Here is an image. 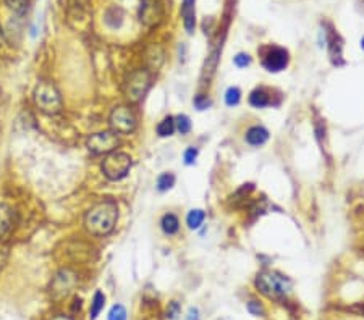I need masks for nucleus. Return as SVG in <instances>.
Returning <instances> with one entry per match:
<instances>
[{"mask_svg":"<svg viewBox=\"0 0 364 320\" xmlns=\"http://www.w3.org/2000/svg\"><path fill=\"white\" fill-rule=\"evenodd\" d=\"M118 220V206L113 201H102L87 210L84 217V227L94 236L108 235Z\"/></svg>","mask_w":364,"mask_h":320,"instance_id":"obj_1","label":"nucleus"},{"mask_svg":"<svg viewBox=\"0 0 364 320\" xmlns=\"http://www.w3.org/2000/svg\"><path fill=\"white\" fill-rule=\"evenodd\" d=\"M34 102L38 108L46 115H57L62 110V97L57 87L50 81L38 83L34 89Z\"/></svg>","mask_w":364,"mask_h":320,"instance_id":"obj_2","label":"nucleus"},{"mask_svg":"<svg viewBox=\"0 0 364 320\" xmlns=\"http://www.w3.org/2000/svg\"><path fill=\"white\" fill-rule=\"evenodd\" d=\"M256 286H258V289L261 291V293L266 294L267 297L279 299V297L290 293L291 281L287 278V276H283L282 273L269 270V272H262V273L258 275Z\"/></svg>","mask_w":364,"mask_h":320,"instance_id":"obj_3","label":"nucleus"},{"mask_svg":"<svg viewBox=\"0 0 364 320\" xmlns=\"http://www.w3.org/2000/svg\"><path fill=\"white\" fill-rule=\"evenodd\" d=\"M131 169V157L125 152H112L102 162V172L112 181L125 178Z\"/></svg>","mask_w":364,"mask_h":320,"instance_id":"obj_4","label":"nucleus"},{"mask_svg":"<svg viewBox=\"0 0 364 320\" xmlns=\"http://www.w3.org/2000/svg\"><path fill=\"white\" fill-rule=\"evenodd\" d=\"M110 128L113 133L130 134L136 128V116L128 107L120 105L115 107L110 113Z\"/></svg>","mask_w":364,"mask_h":320,"instance_id":"obj_5","label":"nucleus"},{"mask_svg":"<svg viewBox=\"0 0 364 320\" xmlns=\"http://www.w3.org/2000/svg\"><path fill=\"white\" fill-rule=\"evenodd\" d=\"M120 144V139L113 131H102V133L92 134L87 139V149L92 154H110Z\"/></svg>","mask_w":364,"mask_h":320,"instance_id":"obj_6","label":"nucleus"},{"mask_svg":"<svg viewBox=\"0 0 364 320\" xmlns=\"http://www.w3.org/2000/svg\"><path fill=\"white\" fill-rule=\"evenodd\" d=\"M262 65H264L267 71L272 73L285 70V67L288 65V52L285 49L277 46L267 47L264 50V57H262Z\"/></svg>","mask_w":364,"mask_h":320,"instance_id":"obj_7","label":"nucleus"},{"mask_svg":"<svg viewBox=\"0 0 364 320\" xmlns=\"http://www.w3.org/2000/svg\"><path fill=\"white\" fill-rule=\"evenodd\" d=\"M149 87V76L146 71H136L131 75L130 81H128V89L127 94L131 100H140L146 91Z\"/></svg>","mask_w":364,"mask_h":320,"instance_id":"obj_8","label":"nucleus"},{"mask_svg":"<svg viewBox=\"0 0 364 320\" xmlns=\"http://www.w3.org/2000/svg\"><path fill=\"white\" fill-rule=\"evenodd\" d=\"M75 285V278H73V273H70L68 270H62L55 276L54 286H52V294L55 299H60V297L67 296L70 293L71 286Z\"/></svg>","mask_w":364,"mask_h":320,"instance_id":"obj_9","label":"nucleus"},{"mask_svg":"<svg viewBox=\"0 0 364 320\" xmlns=\"http://www.w3.org/2000/svg\"><path fill=\"white\" fill-rule=\"evenodd\" d=\"M181 15H183L186 31H188L189 34H191V33L194 31V25H196L194 0H183V5H181Z\"/></svg>","mask_w":364,"mask_h":320,"instance_id":"obj_10","label":"nucleus"},{"mask_svg":"<svg viewBox=\"0 0 364 320\" xmlns=\"http://www.w3.org/2000/svg\"><path fill=\"white\" fill-rule=\"evenodd\" d=\"M267 139H269V131L264 126H253L246 133V141L251 145H262Z\"/></svg>","mask_w":364,"mask_h":320,"instance_id":"obj_11","label":"nucleus"},{"mask_svg":"<svg viewBox=\"0 0 364 320\" xmlns=\"http://www.w3.org/2000/svg\"><path fill=\"white\" fill-rule=\"evenodd\" d=\"M13 223V210L7 204H0V238L5 236V233L12 228Z\"/></svg>","mask_w":364,"mask_h":320,"instance_id":"obj_12","label":"nucleus"},{"mask_svg":"<svg viewBox=\"0 0 364 320\" xmlns=\"http://www.w3.org/2000/svg\"><path fill=\"white\" fill-rule=\"evenodd\" d=\"M250 104L256 108H264L267 105H271V96H269V92L266 89H256L251 92L250 96Z\"/></svg>","mask_w":364,"mask_h":320,"instance_id":"obj_13","label":"nucleus"},{"mask_svg":"<svg viewBox=\"0 0 364 320\" xmlns=\"http://www.w3.org/2000/svg\"><path fill=\"white\" fill-rule=\"evenodd\" d=\"M160 225H162V230H164L165 235H175V233H177L178 228H180L178 218H177V215H173V214H165L162 217V222H160Z\"/></svg>","mask_w":364,"mask_h":320,"instance_id":"obj_14","label":"nucleus"},{"mask_svg":"<svg viewBox=\"0 0 364 320\" xmlns=\"http://www.w3.org/2000/svg\"><path fill=\"white\" fill-rule=\"evenodd\" d=\"M204 218H206V214H204V210L201 209H193V210H189V214L186 217V225H188V228H191V230H198L202 222H204Z\"/></svg>","mask_w":364,"mask_h":320,"instance_id":"obj_15","label":"nucleus"},{"mask_svg":"<svg viewBox=\"0 0 364 320\" xmlns=\"http://www.w3.org/2000/svg\"><path fill=\"white\" fill-rule=\"evenodd\" d=\"M104 304H105V296L104 293H100V291H96V294L92 297V302H91V310H89V318L91 320H96L100 314V310L104 309Z\"/></svg>","mask_w":364,"mask_h":320,"instance_id":"obj_16","label":"nucleus"},{"mask_svg":"<svg viewBox=\"0 0 364 320\" xmlns=\"http://www.w3.org/2000/svg\"><path fill=\"white\" fill-rule=\"evenodd\" d=\"M175 129H177L175 128V118L173 116H165L157 125V134L160 137H167V136H172Z\"/></svg>","mask_w":364,"mask_h":320,"instance_id":"obj_17","label":"nucleus"},{"mask_svg":"<svg viewBox=\"0 0 364 320\" xmlns=\"http://www.w3.org/2000/svg\"><path fill=\"white\" fill-rule=\"evenodd\" d=\"M175 185V177L172 173H162V175H159V178H157V189L159 191H169V189H172Z\"/></svg>","mask_w":364,"mask_h":320,"instance_id":"obj_18","label":"nucleus"},{"mask_svg":"<svg viewBox=\"0 0 364 320\" xmlns=\"http://www.w3.org/2000/svg\"><path fill=\"white\" fill-rule=\"evenodd\" d=\"M5 4L17 15H25L28 12V0H5Z\"/></svg>","mask_w":364,"mask_h":320,"instance_id":"obj_19","label":"nucleus"},{"mask_svg":"<svg viewBox=\"0 0 364 320\" xmlns=\"http://www.w3.org/2000/svg\"><path fill=\"white\" fill-rule=\"evenodd\" d=\"M175 128H177L181 134H188L191 131V120L186 115H178L175 118Z\"/></svg>","mask_w":364,"mask_h":320,"instance_id":"obj_20","label":"nucleus"},{"mask_svg":"<svg viewBox=\"0 0 364 320\" xmlns=\"http://www.w3.org/2000/svg\"><path fill=\"white\" fill-rule=\"evenodd\" d=\"M239 99H241V91L238 89V87H230V89L227 91V94H225V104H227L228 107H233V105H236Z\"/></svg>","mask_w":364,"mask_h":320,"instance_id":"obj_21","label":"nucleus"},{"mask_svg":"<svg viewBox=\"0 0 364 320\" xmlns=\"http://www.w3.org/2000/svg\"><path fill=\"white\" fill-rule=\"evenodd\" d=\"M108 320H127V309L122 304H115L108 312Z\"/></svg>","mask_w":364,"mask_h":320,"instance_id":"obj_22","label":"nucleus"},{"mask_svg":"<svg viewBox=\"0 0 364 320\" xmlns=\"http://www.w3.org/2000/svg\"><path fill=\"white\" fill-rule=\"evenodd\" d=\"M183 158H185V164L186 165H193L196 162V158H198V149L194 147H188L183 154Z\"/></svg>","mask_w":364,"mask_h":320,"instance_id":"obj_23","label":"nucleus"},{"mask_svg":"<svg viewBox=\"0 0 364 320\" xmlns=\"http://www.w3.org/2000/svg\"><path fill=\"white\" fill-rule=\"evenodd\" d=\"M248 310H250L253 315H262V314H264V307H262V304L258 302V301H250V302H248Z\"/></svg>","mask_w":364,"mask_h":320,"instance_id":"obj_24","label":"nucleus"},{"mask_svg":"<svg viewBox=\"0 0 364 320\" xmlns=\"http://www.w3.org/2000/svg\"><path fill=\"white\" fill-rule=\"evenodd\" d=\"M250 63H251V57L248 54H238L235 57V65L238 68H246Z\"/></svg>","mask_w":364,"mask_h":320,"instance_id":"obj_25","label":"nucleus"},{"mask_svg":"<svg viewBox=\"0 0 364 320\" xmlns=\"http://www.w3.org/2000/svg\"><path fill=\"white\" fill-rule=\"evenodd\" d=\"M180 314V307H178V302H172L170 305H169V310H167V317L169 318H177V315Z\"/></svg>","mask_w":364,"mask_h":320,"instance_id":"obj_26","label":"nucleus"},{"mask_svg":"<svg viewBox=\"0 0 364 320\" xmlns=\"http://www.w3.org/2000/svg\"><path fill=\"white\" fill-rule=\"evenodd\" d=\"M194 105L198 107L199 110H204V108H206V107L209 105V100H207L206 97L199 96V97H196V99H194Z\"/></svg>","mask_w":364,"mask_h":320,"instance_id":"obj_27","label":"nucleus"},{"mask_svg":"<svg viewBox=\"0 0 364 320\" xmlns=\"http://www.w3.org/2000/svg\"><path fill=\"white\" fill-rule=\"evenodd\" d=\"M186 320H199V310L196 307H191L186 315Z\"/></svg>","mask_w":364,"mask_h":320,"instance_id":"obj_28","label":"nucleus"},{"mask_svg":"<svg viewBox=\"0 0 364 320\" xmlns=\"http://www.w3.org/2000/svg\"><path fill=\"white\" fill-rule=\"evenodd\" d=\"M5 259H7V249L0 247V270H2V267L5 264Z\"/></svg>","mask_w":364,"mask_h":320,"instance_id":"obj_29","label":"nucleus"},{"mask_svg":"<svg viewBox=\"0 0 364 320\" xmlns=\"http://www.w3.org/2000/svg\"><path fill=\"white\" fill-rule=\"evenodd\" d=\"M5 44V33H4V28L0 26V47H2Z\"/></svg>","mask_w":364,"mask_h":320,"instance_id":"obj_30","label":"nucleus"},{"mask_svg":"<svg viewBox=\"0 0 364 320\" xmlns=\"http://www.w3.org/2000/svg\"><path fill=\"white\" fill-rule=\"evenodd\" d=\"M52 320H71V318L67 317V315H57V317H54Z\"/></svg>","mask_w":364,"mask_h":320,"instance_id":"obj_31","label":"nucleus"},{"mask_svg":"<svg viewBox=\"0 0 364 320\" xmlns=\"http://www.w3.org/2000/svg\"><path fill=\"white\" fill-rule=\"evenodd\" d=\"M361 47L364 49V38H362V41H361Z\"/></svg>","mask_w":364,"mask_h":320,"instance_id":"obj_32","label":"nucleus"}]
</instances>
